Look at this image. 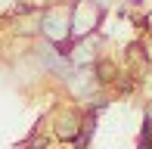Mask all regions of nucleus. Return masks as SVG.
Listing matches in <instances>:
<instances>
[{
    "label": "nucleus",
    "instance_id": "f257e3e1",
    "mask_svg": "<svg viewBox=\"0 0 152 149\" xmlns=\"http://www.w3.org/2000/svg\"><path fill=\"white\" fill-rule=\"evenodd\" d=\"M137 149H152V118L143 121V131H140V143Z\"/></svg>",
    "mask_w": 152,
    "mask_h": 149
},
{
    "label": "nucleus",
    "instance_id": "f03ea898",
    "mask_svg": "<svg viewBox=\"0 0 152 149\" xmlns=\"http://www.w3.org/2000/svg\"><path fill=\"white\" fill-rule=\"evenodd\" d=\"M130 3H134V6H140V3H143V0H130Z\"/></svg>",
    "mask_w": 152,
    "mask_h": 149
}]
</instances>
